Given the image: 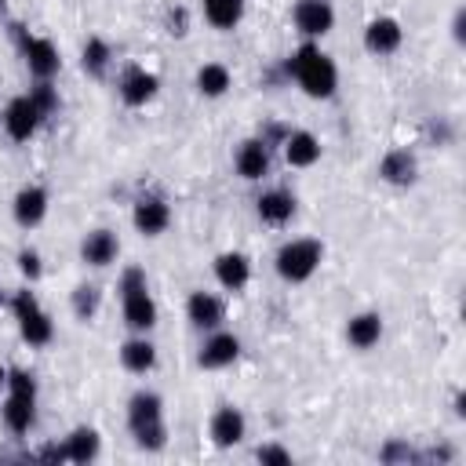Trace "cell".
<instances>
[{"label": "cell", "instance_id": "cell-1", "mask_svg": "<svg viewBox=\"0 0 466 466\" xmlns=\"http://www.w3.org/2000/svg\"><path fill=\"white\" fill-rule=\"evenodd\" d=\"M288 76H295V84L309 95V98H331L339 87V69L335 62L317 47V44H302L291 58H288Z\"/></svg>", "mask_w": 466, "mask_h": 466}, {"label": "cell", "instance_id": "cell-2", "mask_svg": "<svg viewBox=\"0 0 466 466\" xmlns=\"http://www.w3.org/2000/svg\"><path fill=\"white\" fill-rule=\"evenodd\" d=\"M127 430L138 448L160 451L167 444V426H164V400L153 390H138L127 400Z\"/></svg>", "mask_w": 466, "mask_h": 466}, {"label": "cell", "instance_id": "cell-3", "mask_svg": "<svg viewBox=\"0 0 466 466\" xmlns=\"http://www.w3.org/2000/svg\"><path fill=\"white\" fill-rule=\"evenodd\" d=\"M320 258H324V244H320L317 237H299V240H288V244L277 251L273 262H277L280 280L302 284V280H309V277L317 273Z\"/></svg>", "mask_w": 466, "mask_h": 466}, {"label": "cell", "instance_id": "cell-4", "mask_svg": "<svg viewBox=\"0 0 466 466\" xmlns=\"http://www.w3.org/2000/svg\"><path fill=\"white\" fill-rule=\"evenodd\" d=\"M11 36H15V44H18V51H22V58H25V66H29V73L36 76V80H51L55 73H58V66H62V58H58V47L47 40V36H33L25 25H11Z\"/></svg>", "mask_w": 466, "mask_h": 466}, {"label": "cell", "instance_id": "cell-5", "mask_svg": "<svg viewBox=\"0 0 466 466\" xmlns=\"http://www.w3.org/2000/svg\"><path fill=\"white\" fill-rule=\"evenodd\" d=\"M11 309H15V320H18V331H22V339H25L29 346H47V342L55 339V324H51V317L40 309V302H36V295H33L29 288L11 299Z\"/></svg>", "mask_w": 466, "mask_h": 466}, {"label": "cell", "instance_id": "cell-6", "mask_svg": "<svg viewBox=\"0 0 466 466\" xmlns=\"http://www.w3.org/2000/svg\"><path fill=\"white\" fill-rule=\"evenodd\" d=\"M40 124H44V113L36 109V102H33L29 95H18V98L7 102V109H4V127H7V135H11L15 142H29Z\"/></svg>", "mask_w": 466, "mask_h": 466}, {"label": "cell", "instance_id": "cell-7", "mask_svg": "<svg viewBox=\"0 0 466 466\" xmlns=\"http://www.w3.org/2000/svg\"><path fill=\"white\" fill-rule=\"evenodd\" d=\"M131 222L142 237H160L167 226H171V208L160 193H142L135 200V211H131Z\"/></svg>", "mask_w": 466, "mask_h": 466}, {"label": "cell", "instance_id": "cell-8", "mask_svg": "<svg viewBox=\"0 0 466 466\" xmlns=\"http://www.w3.org/2000/svg\"><path fill=\"white\" fill-rule=\"evenodd\" d=\"M244 433H248V419H244V411L233 408V404H218L215 415H211V422H208V437H211V444H215V448H233V444L244 441Z\"/></svg>", "mask_w": 466, "mask_h": 466}, {"label": "cell", "instance_id": "cell-9", "mask_svg": "<svg viewBox=\"0 0 466 466\" xmlns=\"http://www.w3.org/2000/svg\"><path fill=\"white\" fill-rule=\"evenodd\" d=\"M291 18L302 36H324L335 25V7H331V0H295Z\"/></svg>", "mask_w": 466, "mask_h": 466}, {"label": "cell", "instance_id": "cell-10", "mask_svg": "<svg viewBox=\"0 0 466 466\" xmlns=\"http://www.w3.org/2000/svg\"><path fill=\"white\" fill-rule=\"evenodd\" d=\"M120 299H124V324L131 331L146 335L157 324V302L149 295V284L146 288H127V291H120Z\"/></svg>", "mask_w": 466, "mask_h": 466}, {"label": "cell", "instance_id": "cell-11", "mask_svg": "<svg viewBox=\"0 0 466 466\" xmlns=\"http://www.w3.org/2000/svg\"><path fill=\"white\" fill-rule=\"evenodd\" d=\"M11 215H15V222L22 229L40 226L44 215H47V189L44 186H22L15 193V200H11Z\"/></svg>", "mask_w": 466, "mask_h": 466}, {"label": "cell", "instance_id": "cell-12", "mask_svg": "<svg viewBox=\"0 0 466 466\" xmlns=\"http://www.w3.org/2000/svg\"><path fill=\"white\" fill-rule=\"evenodd\" d=\"M400 40H404V29H400V22L390 18V15H379V18H371V22L364 25V47H368L371 55H393V51L400 47Z\"/></svg>", "mask_w": 466, "mask_h": 466}, {"label": "cell", "instance_id": "cell-13", "mask_svg": "<svg viewBox=\"0 0 466 466\" xmlns=\"http://www.w3.org/2000/svg\"><path fill=\"white\" fill-rule=\"evenodd\" d=\"M237 357H240V339L229 335V331H215L211 339H204V346H200V353H197V364L211 371V368L233 364Z\"/></svg>", "mask_w": 466, "mask_h": 466}, {"label": "cell", "instance_id": "cell-14", "mask_svg": "<svg viewBox=\"0 0 466 466\" xmlns=\"http://www.w3.org/2000/svg\"><path fill=\"white\" fill-rule=\"evenodd\" d=\"M116 255H120V240H116L113 229H91V233L80 240V258H84L87 266H95V269L109 266Z\"/></svg>", "mask_w": 466, "mask_h": 466}, {"label": "cell", "instance_id": "cell-15", "mask_svg": "<svg viewBox=\"0 0 466 466\" xmlns=\"http://www.w3.org/2000/svg\"><path fill=\"white\" fill-rule=\"evenodd\" d=\"M211 269H215V280H218L226 291H240V288L251 280V262H248L244 251H222V255L211 262Z\"/></svg>", "mask_w": 466, "mask_h": 466}, {"label": "cell", "instance_id": "cell-16", "mask_svg": "<svg viewBox=\"0 0 466 466\" xmlns=\"http://www.w3.org/2000/svg\"><path fill=\"white\" fill-rule=\"evenodd\" d=\"M186 317H189L193 328L215 331V328L222 324L226 309H222V302H218L211 291H189V299H186Z\"/></svg>", "mask_w": 466, "mask_h": 466}, {"label": "cell", "instance_id": "cell-17", "mask_svg": "<svg viewBox=\"0 0 466 466\" xmlns=\"http://www.w3.org/2000/svg\"><path fill=\"white\" fill-rule=\"evenodd\" d=\"M157 87H160L157 73H149V69H142V66H131V69L120 76V98H124V106H146V102L157 95Z\"/></svg>", "mask_w": 466, "mask_h": 466}, {"label": "cell", "instance_id": "cell-18", "mask_svg": "<svg viewBox=\"0 0 466 466\" xmlns=\"http://www.w3.org/2000/svg\"><path fill=\"white\" fill-rule=\"evenodd\" d=\"M266 171H269V146H266V138H244L237 146V175L255 182Z\"/></svg>", "mask_w": 466, "mask_h": 466}, {"label": "cell", "instance_id": "cell-19", "mask_svg": "<svg viewBox=\"0 0 466 466\" xmlns=\"http://www.w3.org/2000/svg\"><path fill=\"white\" fill-rule=\"evenodd\" d=\"M0 415H4V426L11 430V433H29L33 430V422H36V397H25V393H7L4 397V408H0Z\"/></svg>", "mask_w": 466, "mask_h": 466}, {"label": "cell", "instance_id": "cell-20", "mask_svg": "<svg viewBox=\"0 0 466 466\" xmlns=\"http://www.w3.org/2000/svg\"><path fill=\"white\" fill-rule=\"evenodd\" d=\"M419 175V164L408 149H390L382 160H379V178L390 182V186H411Z\"/></svg>", "mask_w": 466, "mask_h": 466}, {"label": "cell", "instance_id": "cell-21", "mask_svg": "<svg viewBox=\"0 0 466 466\" xmlns=\"http://www.w3.org/2000/svg\"><path fill=\"white\" fill-rule=\"evenodd\" d=\"M284 160L291 167H313L320 160V142L313 131H291L284 135Z\"/></svg>", "mask_w": 466, "mask_h": 466}, {"label": "cell", "instance_id": "cell-22", "mask_svg": "<svg viewBox=\"0 0 466 466\" xmlns=\"http://www.w3.org/2000/svg\"><path fill=\"white\" fill-rule=\"evenodd\" d=\"M120 364H124L127 371H135V375H146V371H153V364H157V346H153L146 335H135V339H127V342L120 346Z\"/></svg>", "mask_w": 466, "mask_h": 466}, {"label": "cell", "instance_id": "cell-23", "mask_svg": "<svg viewBox=\"0 0 466 466\" xmlns=\"http://www.w3.org/2000/svg\"><path fill=\"white\" fill-rule=\"evenodd\" d=\"M62 444H66V462H80V466L91 462V459L98 455V448H102L95 426H76V430H69V437H66Z\"/></svg>", "mask_w": 466, "mask_h": 466}, {"label": "cell", "instance_id": "cell-24", "mask_svg": "<svg viewBox=\"0 0 466 466\" xmlns=\"http://www.w3.org/2000/svg\"><path fill=\"white\" fill-rule=\"evenodd\" d=\"M295 215V197L288 189H266L258 197V218L269 226H284Z\"/></svg>", "mask_w": 466, "mask_h": 466}, {"label": "cell", "instance_id": "cell-25", "mask_svg": "<svg viewBox=\"0 0 466 466\" xmlns=\"http://www.w3.org/2000/svg\"><path fill=\"white\" fill-rule=\"evenodd\" d=\"M346 339L357 350H371L382 339V317L379 313H353L346 324Z\"/></svg>", "mask_w": 466, "mask_h": 466}, {"label": "cell", "instance_id": "cell-26", "mask_svg": "<svg viewBox=\"0 0 466 466\" xmlns=\"http://www.w3.org/2000/svg\"><path fill=\"white\" fill-rule=\"evenodd\" d=\"M229 84H233V76H229V69L222 62H204L197 69V91L204 98H222L229 91Z\"/></svg>", "mask_w": 466, "mask_h": 466}, {"label": "cell", "instance_id": "cell-27", "mask_svg": "<svg viewBox=\"0 0 466 466\" xmlns=\"http://www.w3.org/2000/svg\"><path fill=\"white\" fill-rule=\"evenodd\" d=\"M200 4H204V18L222 33L240 25L244 18V0H200Z\"/></svg>", "mask_w": 466, "mask_h": 466}, {"label": "cell", "instance_id": "cell-28", "mask_svg": "<svg viewBox=\"0 0 466 466\" xmlns=\"http://www.w3.org/2000/svg\"><path fill=\"white\" fill-rule=\"evenodd\" d=\"M109 62H113V51H109V44H106L102 36H91V40L84 44V73H91V76H102V73L109 69Z\"/></svg>", "mask_w": 466, "mask_h": 466}, {"label": "cell", "instance_id": "cell-29", "mask_svg": "<svg viewBox=\"0 0 466 466\" xmlns=\"http://www.w3.org/2000/svg\"><path fill=\"white\" fill-rule=\"evenodd\" d=\"M29 98L36 102V109L44 113V120H47L51 113H58V91L51 87V80H36V84L29 87Z\"/></svg>", "mask_w": 466, "mask_h": 466}, {"label": "cell", "instance_id": "cell-30", "mask_svg": "<svg viewBox=\"0 0 466 466\" xmlns=\"http://www.w3.org/2000/svg\"><path fill=\"white\" fill-rule=\"evenodd\" d=\"M95 309H98V288H95V284H80V288L73 291V313H76L80 320H91Z\"/></svg>", "mask_w": 466, "mask_h": 466}, {"label": "cell", "instance_id": "cell-31", "mask_svg": "<svg viewBox=\"0 0 466 466\" xmlns=\"http://www.w3.org/2000/svg\"><path fill=\"white\" fill-rule=\"evenodd\" d=\"M7 393H25V397H36V379H33L25 368H11V371H7Z\"/></svg>", "mask_w": 466, "mask_h": 466}, {"label": "cell", "instance_id": "cell-32", "mask_svg": "<svg viewBox=\"0 0 466 466\" xmlns=\"http://www.w3.org/2000/svg\"><path fill=\"white\" fill-rule=\"evenodd\" d=\"M255 455H258L262 466H291V451L280 448V444H262Z\"/></svg>", "mask_w": 466, "mask_h": 466}, {"label": "cell", "instance_id": "cell-33", "mask_svg": "<svg viewBox=\"0 0 466 466\" xmlns=\"http://www.w3.org/2000/svg\"><path fill=\"white\" fill-rule=\"evenodd\" d=\"M18 269H22V277H25V280H40V273H44L40 255H36L33 248H22V251H18Z\"/></svg>", "mask_w": 466, "mask_h": 466}, {"label": "cell", "instance_id": "cell-34", "mask_svg": "<svg viewBox=\"0 0 466 466\" xmlns=\"http://www.w3.org/2000/svg\"><path fill=\"white\" fill-rule=\"evenodd\" d=\"M393 459H415V455H411V448H408V444L393 441V444H386V448H382V462H393Z\"/></svg>", "mask_w": 466, "mask_h": 466}, {"label": "cell", "instance_id": "cell-35", "mask_svg": "<svg viewBox=\"0 0 466 466\" xmlns=\"http://www.w3.org/2000/svg\"><path fill=\"white\" fill-rule=\"evenodd\" d=\"M167 25H171V29H167L171 36H182V33H186V11H171Z\"/></svg>", "mask_w": 466, "mask_h": 466}, {"label": "cell", "instance_id": "cell-36", "mask_svg": "<svg viewBox=\"0 0 466 466\" xmlns=\"http://www.w3.org/2000/svg\"><path fill=\"white\" fill-rule=\"evenodd\" d=\"M462 25H466V11H462V7H459V11H455V18H451V36H455V40H459V44H462V40H466V33H462Z\"/></svg>", "mask_w": 466, "mask_h": 466}, {"label": "cell", "instance_id": "cell-37", "mask_svg": "<svg viewBox=\"0 0 466 466\" xmlns=\"http://www.w3.org/2000/svg\"><path fill=\"white\" fill-rule=\"evenodd\" d=\"M455 415H459V419L466 415V397H462V393H455Z\"/></svg>", "mask_w": 466, "mask_h": 466}, {"label": "cell", "instance_id": "cell-38", "mask_svg": "<svg viewBox=\"0 0 466 466\" xmlns=\"http://www.w3.org/2000/svg\"><path fill=\"white\" fill-rule=\"evenodd\" d=\"M0 390H7V368H0Z\"/></svg>", "mask_w": 466, "mask_h": 466}, {"label": "cell", "instance_id": "cell-39", "mask_svg": "<svg viewBox=\"0 0 466 466\" xmlns=\"http://www.w3.org/2000/svg\"><path fill=\"white\" fill-rule=\"evenodd\" d=\"M4 302H7V295H4V288H0V306H4Z\"/></svg>", "mask_w": 466, "mask_h": 466}, {"label": "cell", "instance_id": "cell-40", "mask_svg": "<svg viewBox=\"0 0 466 466\" xmlns=\"http://www.w3.org/2000/svg\"><path fill=\"white\" fill-rule=\"evenodd\" d=\"M0 15H4V0H0Z\"/></svg>", "mask_w": 466, "mask_h": 466}]
</instances>
